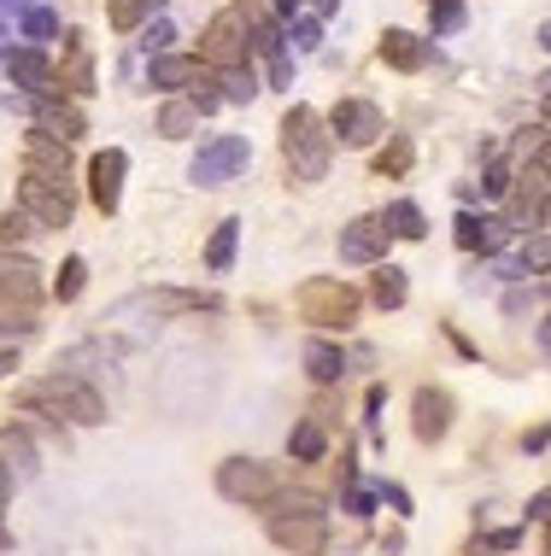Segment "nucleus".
Masks as SVG:
<instances>
[{
  "mask_svg": "<svg viewBox=\"0 0 551 556\" xmlns=\"http://www.w3.org/2000/svg\"><path fill=\"white\" fill-rule=\"evenodd\" d=\"M18 404L29 416H48V422H77V428H100L107 422V399L95 393V387L83 381V375H48V381H29Z\"/></svg>",
  "mask_w": 551,
  "mask_h": 556,
  "instance_id": "f257e3e1",
  "label": "nucleus"
},
{
  "mask_svg": "<svg viewBox=\"0 0 551 556\" xmlns=\"http://www.w3.org/2000/svg\"><path fill=\"white\" fill-rule=\"evenodd\" d=\"M264 533L293 556H317L323 539H329V509L311 498V492H276L264 504Z\"/></svg>",
  "mask_w": 551,
  "mask_h": 556,
  "instance_id": "f03ea898",
  "label": "nucleus"
},
{
  "mask_svg": "<svg viewBox=\"0 0 551 556\" xmlns=\"http://www.w3.org/2000/svg\"><path fill=\"white\" fill-rule=\"evenodd\" d=\"M36 311H41V269H36V258L0 247V334L7 340L36 334Z\"/></svg>",
  "mask_w": 551,
  "mask_h": 556,
  "instance_id": "7ed1b4c3",
  "label": "nucleus"
},
{
  "mask_svg": "<svg viewBox=\"0 0 551 556\" xmlns=\"http://www.w3.org/2000/svg\"><path fill=\"white\" fill-rule=\"evenodd\" d=\"M329 153H335V135L311 106H288L281 117V159H288L293 182H323L329 176Z\"/></svg>",
  "mask_w": 551,
  "mask_h": 556,
  "instance_id": "20e7f679",
  "label": "nucleus"
},
{
  "mask_svg": "<svg viewBox=\"0 0 551 556\" xmlns=\"http://www.w3.org/2000/svg\"><path fill=\"white\" fill-rule=\"evenodd\" d=\"M293 305H300V317L311 328H352L359 323V305H364V293L352 288V281H340V276H311L300 293H293Z\"/></svg>",
  "mask_w": 551,
  "mask_h": 556,
  "instance_id": "39448f33",
  "label": "nucleus"
},
{
  "mask_svg": "<svg viewBox=\"0 0 551 556\" xmlns=\"http://www.w3.org/2000/svg\"><path fill=\"white\" fill-rule=\"evenodd\" d=\"M18 212L36 223V229H65L71 212H77V193H71L65 176H36V170H24V176H18Z\"/></svg>",
  "mask_w": 551,
  "mask_h": 556,
  "instance_id": "423d86ee",
  "label": "nucleus"
},
{
  "mask_svg": "<svg viewBox=\"0 0 551 556\" xmlns=\"http://www.w3.org/2000/svg\"><path fill=\"white\" fill-rule=\"evenodd\" d=\"M217 492L229 504L264 509L281 492V469H271V463H259V457H229V463H217Z\"/></svg>",
  "mask_w": 551,
  "mask_h": 556,
  "instance_id": "0eeeda50",
  "label": "nucleus"
},
{
  "mask_svg": "<svg viewBox=\"0 0 551 556\" xmlns=\"http://www.w3.org/2000/svg\"><path fill=\"white\" fill-rule=\"evenodd\" d=\"M200 65H212V71H235V65H247V24H241V12H217L212 24L200 29Z\"/></svg>",
  "mask_w": 551,
  "mask_h": 556,
  "instance_id": "6e6552de",
  "label": "nucleus"
},
{
  "mask_svg": "<svg viewBox=\"0 0 551 556\" xmlns=\"http://www.w3.org/2000/svg\"><path fill=\"white\" fill-rule=\"evenodd\" d=\"M452 416H458V399L446 393V387H416V399H411V433L423 445H440L446 433H452Z\"/></svg>",
  "mask_w": 551,
  "mask_h": 556,
  "instance_id": "1a4fd4ad",
  "label": "nucleus"
},
{
  "mask_svg": "<svg viewBox=\"0 0 551 556\" xmlns=\"http://www.w3.org/2000/svg\"><path fill=\"white\" fill-rule=\"evenodd\" d=\"M329 135L340 147H376L387 135V117H381V106H370V100H340L335 117H329Z\"/></svg>",
  "mask_w": 551,
  "mask_h": 556,
  "instance_id": "9d476101",
  "label": "nucleus"
},
{
  "mask_svg": "<svg viewBox=\"0 0 551 556\" xmlns=\"http://www.w3.org/2000/svg\"><path fill=\"white\" fill-rule=\"evenodd\" d=\"M247 141H241V135H217V141L212 147H200V153H193V182H200V188H217V182H229V176L235 170H247Z\"/></svg>",
  "mask_w": 551,
  "mask_h": 556,
  "instance_id": "9b49d317",
  "label": "nucleus"
},
{
  "mask_svg": "<svg viewBox=\"0 0 551 556\" xmlns=\"http://www.w3.org/2000/svg\"><path fill=\"white\" fill-rule=\"evenodd\" d=\"M124 170H129L124 147H107V153L88 159V200H95L107 217L117 212V200H124Z\"/></svg>",
  "mask_w": 551,
  "mask_h": 556,
  "instance_id": "f8f14e48",
  "label": "nucleus"
},
{
  "mask_svg": "<svg viewBox=\"0 0 551 556\" xmlns=\"http://www.w3.org/2000/svg\"><path fill=\"white\" fill-rule=\"evenodd\" d=\"M387 240H393V235L381 229V217H359V223L340 229V258H347V264H381Z\"/></svg>",
  "mask_w": 551,
  "mask_h": 556,
  "instance_id": "ddd939ff",
  "label": "nucleus"
},
{
  "mask_svg": "<svg viewBox=\"0 0 551 556\" xmlns=\"http://www.w3.org/2000/svg\"><path fill=\"white\" fill-rule=\"evenodd\" d=\"M24 170L65 176L71 170V141H59V135H48V129H29L24 135Z\"/></svg>",
  "mask_w": 551,
  "mask_h": 556,
  "instance_id": "4468645a",
  "label": "nucleus"
},
{
  "mask_svg": "<svg viewBox=\"0 0 551 556\" xmlns=\"http://www.w3.org/2000/svg\"><path fill=\"white\" fill-rule=\"evenodd\" d=\"M7 71H12V83H18L24 94H53V59L41 48H12Z\"/></svg>",
  "mask_w": 551,
  "mask_h": 556,
  "instance_id": "2eb2a0df",
  "label": "nucleus"
},
{
  "mask_svg": "<svg viewBox=\"0 0 551 556\" xmlns=\"http://www.w3.org/2000/svg\"><path fill=\"white\" fill-rule=\"evenodd\" d=\"M29 106H36L41 129L59 135V141H77V135H88V117L71 106V100H59V94H29Z\"/></svg>",
  "mask_w": 551,
  "mask_h": 556,
  "instance_id": "dca6fc26",
  "label": "nucleus"
},
{
  "mask_svg": "<svg viewBox=\"0 0 551 556\" xmlns=\"http://www.w3.org/2000/svg\"><path fill=\"white\" fill-rule=\"evenodd\" d=\"M53 83L65 88V94H95V59L83 53V36H77V29L65 36V65H53Z\"/></svg>",
  "mask_w": 551,
  "mask_h": 556,
  "instance_id": "f3484780",
  "label": "nucleus"
},
{
  "mask_svg": "<svg viewBox=\"0 0 551 556\" xmlns=\"http://www.w3.org/2000/svg\"><path fill=\"white\" fill-rule=\"evenodd\" d=\"M0 463H7L18 480H29V475L41 469V451H36V440H29V422L0 428Z\"/></svg>",
  "mask_w": 551,
  "mask_h": 556,
  "instance_id": "a211bd4d",
  "label": "nucleus"
},
{
  "mask_svg": "<svg viewBox=\"0 0 551 556\" xmlns=\"http://www.w3.org/2000/svg\"><path fill=\"white\" fill-rule=\"evenodd\" d=\"M428 41L423 36H411V29H387L381 36V65H393V71H423L428 65Z\"/></svg>",
  "mask_w": 551,
  "mask_h": 556,
  "instance_id": "6ab92c4d",
  "label": "nucleus"
},
{
  "mask_svg": "<svg viewBox=\"0 0 551 556\" xmlns=\"http://www.w3.org/2000/svg\"><path fill=\"white\" fill-rule=\"evenodd\" d=\"M300 357H305V375H311L317 387H335L340 375H347V352H340L335 340H305Z\"/></svg>",
  "mask_w": 551,
  "mask_h": 556,
  "instance_id": "aec40b11",
  "label": "nucleus"
},
{
  "mask_svg": "<svg viewBox=\"0 0 551 556\" xmlns=\"http://www.w3.org/2000/svg\"><path fill=\"white\" fill-rule=\"evenodd\" d=\"M147 83H153V88H200V59H188V53H159L153 71H147Z\"/></svg>",
  "mask_w": 551,
  "mask_h": 556,
  "instance_id": "412c9836",
  "label": "nucleus"
},
{
  "mask_svg": "<svg viewBox=\"0 0 551 556\" xmlns=\"http://www.w3.org/2000/svg\"><path fill=\"white\" fill-rule=\"evenodd\" d=\"M370 299H376L381 311H399V305L411 299L405 269H399V264H376V276H370Z\"/></svg>",
  "mask_w": 551,
  "mask_h": 556,
  "instance_id": "4be33fe9",
  "label": "nucleus"
},
{
  "mask_svg": "<svg viewBox=\"0 0 551 556\" xmlns=\"http://www.w3.org/2000/svg\"><path fill=\"white\" fill-rule=\"evenodd\" d=\"M323 451H329V433H323L317 416L288 433V457H293V463H323Z\"/></svg>",
  "mask_w": 551,
  "mask_h": 556,
  "instance_id": "5701e85b",
  "label": "nucleus"
},
{
  "mask_svg": "<svg viewBox=\"0 0 551 556\" xmlns=\"http://www.w3.org/2000/svg\"><path fill=\"white\" fill-rule=\"evenodd\" d=\"M381 229H387V235H399V240H423V235H428V223H423V212H416L411 200H393V205L381 212Z\"/></svg>",
  "mask_w": 551,
  "mask_h": 556,
  "instance_id": "b1692460",
  "label": "nucleus"
},
{
  "mask_svg": "<svg viewBox=\"0 0 551 556\" xmlns=\"http://www.w3.org/2000/svg\"><path fill=\"white\" fill-rule=\"evenodd\" d=\"M200 129V112L188 106V100H165L159 106V135H171V141H183V135Z\"/></svg>",
  "mask_w": 551,
  "mask_h": 556,
  "instance_id": "393cba45",
  "label": "nucleus"
},
{
  "mask_svg": "<svg viewBox=\"0 0 551 556\" xmlns=\"http://www.w3.org/2000/svg\"><path fill=\"white\" fill-rule=\"evenodd\" d=\"M153 305H159V311H171V317H183V311H217L223 299H217V293H188V288H165V293H153Z\"/></svg>",
  "mask_w": 551,
  "mask_h": 556,
  "instance_id": "a878e982",
  "label": "nucleus"
},
{
  "mask_svg": "<svg viewBox=\"0 0 551 556\" xmlns=\"http://www.w3.org/2000/svg\"><path fill=\"white\" fill-rule=\"evenodd\" d=\"M235 240H241V223H217V235L205 240V269H229L235 264Z\"/></svg>",
  "mask_w": 551,
  "mask_h": 556,
  "instance_id": "bb28decb",
  "label": "nucleus"
},
{
  "mask_svg": "<svg viewBox=\"0 0 551 556\" xmlns=\"http://www.w3.org/2000/svg\"><path fill=\"white\" fill-rule=\"evenodd\" d=\"M411 159H416V147L405 141V135H387V147L376 153V176H405Z\"/></svg>",
  "mask_w": 551,
  "mask_h": 556,
  "instance_id": "cd10ccee",
  "label": "nucleus"
},
{
  "mask_svg": "<svg viewBox=\"0 0 551 556\" xmlns=\"http://www.w3.org/2000/svg\"><path fill=\"white\" fill-rule=\"evenodd\" d=\"M83 288H88V264L83 258H65V264H59V276H53V299H59V305H71Z\"/></svg>",
  "mask_w": 551,
  "mask_h": 556,
  "instance_id": "c85d7f7f",
  "label": "nucleus"
},
{
  "mask_svg": "<svg viewBox=\"0 0 551 556\" xmlns=\"http://www.w3.org/2000/svg\"><path fill=\"white\" fill-rule=\"evenodd\" d=\"M147 12H153V0H112V29H141Z\"/></svg>",
  "mask_w": 551,
  "mask_h": 556,
  "instance_id": "c756f323",
  "label": "nucleus"
},
{
  "mask_svg": "<svg viewBox=\"0 0 551 556\" xmlns=\"http://www.w3.org/2000/svg\"><path fill=\"white\" fill-rule=\"evenodd\" d=\"M29 235H36V223L24 212H0V247H24Z\"/></svg>",
  "mask_w": 551,
  "mask_h": 556,
  "instance_id": "7c9ffc66",
  "label": "nucleus"
},
{
  "mask_svg": "<svg viewBox=\"0 0 551 556\" xmlns=\"http://www.w3.org/2000/svg\"><path fill=\"white\" fill-rule=\"evenodd\" d=\"M223 94H229V100H252V94H259V77H252L247 65L223 71Z\"/></svg>",
  "mask_w": 551,
  "mask_h": 556,
  "instance_id": "2f4dec72",
  "label": "nucleus"
},
{
  "mask_svg": "<svg viewBox=\"0 0 551 556\" xmlns=\"http://www.w3.org/2000/svg\"><path fill=\"white\" fill-rule=\"evenodd\" d=\"M523 264H528V269H551V235L528 240V247H523Z\"/></svg>",
  "mask_w": 551,
  "mask_h": 556,
  "instance_id": "473e14b6",
  "label": "nucleus"
},
{
  "mask_svg": "<svg viewBox=\"0 0 551 556\" xmlns=\"http://www.w3.org/2000/svg\"><path fill=\"white\" fill-rule=\"evenodd\" d=\"M24 29H29V36H53V29H59V18H53V12H24Z\"/></svg>",
  "mask_w": 551,
  "mask_h": 556,
  "instance_id": "72a5a7b5",
  "label": "nucleus"
},
{
  "mask_svg": "<svg viewBox=\"0 0 551 556\" xmlns=\"http://www.w3.org/2000/svg\"><path fill=\"white\" fill-rule=\"evenodd\" d=\"M464 24V7L458 0H440V12H435V29H458Z\"/></svg>",
  "mask_w": 551,
  "mask_h": 556,
  "instance_id": "f704fd0d",
  "label": "nucleus"
},
{
  "mask_svg": "<svg viewBox=\"0 0 551 556\" xmlns=\"http://www.w3.org/2000/svg\"><path fill=\"white\" fill-rule=\"evenodd\" d=\"M528 521H546V528H551V486L528 498Z\"/></svg>",
  "mask_w": 551,
  "mask_h": 556,
  "instance_id": "c9c22d12",
  "label": "nucleus"
},
{
  "mask_svg": "<svg viewBox=\"0 0 551 556\" xmlns=\"http://www.w3.org/2000/svg\"><path fill=\"white\" fill-rule=\"evenodd\" d=\"M347 509H352V516H370V492L364 486H347Z\"/></svg>",
  "mask_w": 551,
  "mask_h": 556,
  "instance_id": "e433bc0d",
  "label": "nucleus"
},
{
  "mask_svg": "<svg viewBox=\"0 0 551 556\" xmlns=\"http://www.w3.org/2000/svg\"><path fill=\"white\" fill-rule=\"evenodd\" d=\"M387 504H393L399 516H411V492H405V486H387Z\"/></svg>",
  "mask_w": 551,
  "mask_h": 556,
  "instance_id": "4c0bfd02",
  "label": "nucleus"
},
{
  "mask_svg": "<svg viewBox=\"0 0 551 556\" xmlns=\"http://www.w3.org/2000/svg\"><path fill=\"white\" fill-rule=\"evenodd\" d=\"M551 445V428H534V433H523V451H546Z\"/></svg>",
  "mask_w": 551,
  "mask_h": 556,
  "instance_id": "58836bf2",
  "label": "nucleus"
},
{
  "mask_svg": "<svg viewBox=\"0 0 551 556\" xmlns=\"http://www.w3.org/2000/svg\"><path fill=\"white\" fill-rule=\"evenodd\" d=\"M516 545H523V533H516V528H504V533H493V551H516Z\"/></svg>",
  "mask_w": 551,
  "mask_h": 556,
  "instance_id": "ea45409f",
  "label": "nucleus"
},
{
  "mask_svg": "<svg viewBox=\"0 0 551 556\" xmlns=\"http://www.w3.org/2000/svg\"><path fill=\"white\" fill-rule=\"evenodd\" d=\"M7 498H12V469L0 463V509H7Z\"/></svg>",
  "mask_w": 551,
  "mask_h": 556,
  "instance_id": "a19ab883",
  "label": "nucleus"
},
{
  "mask_svg": "<svg viewBox=\"0 0 551 556\" xmlns=\"http://www.w3.org/2000/svg\"><path fill=\"white\" fill-rule=\"evenodd\" d=\"M540 352H546V357H551V317H546V323H540Z\"/></svg>",
  "mask_w": 551,
  "mask_h": 556,
  "instance_id": "79ce46f5",
  "label": "nucleus"
},
{
  "mask_svg": "<svg viewBox=\"0 0 551 556\" xmlns=\"http://www.w3.org/2000/svg\"><path fill=\"white\" fill-rule=\"evenodd\" d=\"M7 369H18V352H0V375Z\"/></svg>",
  "mask_w": 551,
  "mask_h": 556,
  "instance_id": "37998d69",
  "label": "nucleus"
},
{
  "mask_svg": "<svg viewBox=\"0 0 551 556\" xmlns=\"http://www.w3.org/2000/svg\"><path fill=\"white\" fill-rule=\"evenodd\" d=\"M7 545H12V533H7V528H0V551H7Z\"/></svg>",
  "mask_w": 551,
  "mask_h": 556,
  "instance_id": "c03bdc74",
  "label": "nucleus"
},
{
  "mask_svg": "<svg viewBox=\"0 0 551 556\" xmlns=\"http://www.w3.org/2000/svg\"><path fill=\"white\" fill-rule=\"evenodd\" d=\"M546 117H551V94H546Z\"/></svg>",
  "mask_w": 551,
  "mask_h": 556,
  "instance_id": "a18cd8bd",
  "label": "nucleus"
},
{
  "mask_svg": "<svg viewBox=\"0 0 551 556\" xmlns=\"http://www.w3.org/2000/svg\"><path fill=\"white\" fill-rule=\"evenodd\" d=\"M546 556H551V533H546Z\"/></svg>",
  "mask_w": 551,
  "mask_h": 556,
  "instance_id": "49530a36",
  "label": "nucleus"
},
{
  "mask_svg": "<svg viewBox=\"0 0 551 556\" xmlns=\"http://www.w3.org/2000/svg\"><path fill=\"white\" fill-rule=\"evenodd\" d=\"M546 48H551V29H546Z\"/></svg>",
  "mask_w": 551,
  "mask_h": 556,
  "instance_id": "de8ad7c7",
  "label": "nucleus"
},
{
  "mask_svg": "<svg viewBox=\"0 0 551 556\" xmlns=\"http://www.w3.org/2000/svg\"><path fill=\"white\" fill-rule=\"evenodd\" d=\"M469 556H487V551H469Z\"/></svg>",
  "mask_w": 551,
  "mask_h": 556,
  "instance_id": "09e8293b",
  "label": "nucleus"
},
{
  "mask_svg": "<svg viewBox=\"0 0 551 556\" xmlns=\"http://www.w3.org/2000/svg\"><path fill=\"white\" fill-rule=\"evenodd\" d=\"M428 7H435V0H428Z\"/></svg>",
  "mask_w": 551,
  "mask_h": 556,
  "instance_id": "8fccbe9b",
  "label": "nucleus"
}]
</instances>
